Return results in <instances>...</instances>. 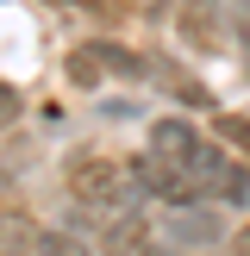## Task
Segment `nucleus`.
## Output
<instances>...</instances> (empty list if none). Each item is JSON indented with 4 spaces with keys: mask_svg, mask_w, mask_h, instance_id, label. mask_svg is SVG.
<instances>
[{
    "mask_svg": "<svg viewBox=\"0 0 250 256\" xmlns=\"http://www.w3.org/2000/svg\"><path fill=\"white\" fill-rule=\"evenodd\" d=\"M150 238H156V232H150V219H144V212H138V206H119V212H106L100 250H106V256H138Z\"/></svg>",
    "mask_w": 250,
    "mask_h": 256,
    "instance_id": "obj_6",
    "label": "nucleus"
},
{
    "mask_svg": "<svg viewBox=\"0 0 250 256\" xmlns=\"http://www.w3.org/2000/svg\"><path fill=\"white\" fill-rule=\"evenodd\" d=\"M62 75H69V88H82V94H94V88H106V69H100V56L88 44H75L69 56H62Z\"/></svg>",
    "mask_w": 250,
    "mask_h": 256,
    "instance_id": "obj_10",
    "label": "nucleus"
},
{
    "mask_svg": "<svg viewBox=\"0 0 250 256\" xmlns=\"http://www.w3.org/2000/svg\"><path fill=\"white\" fill-rule=\"evenodd\" d=\"M144 150H150L156 162H169V169H182V175H188V162H194L200 150H206V132H200V125L188 119V112H162V119L150 125Z\"/></svg>",
    "mask_w": 250,
    "mask_h": 256,
    "instance_id": "obj_4",
    "label": "nucleus"
},
{
    "mask_svg": "<svg viewBox=\"0 0 250 256\" xmlns=\"http://www.w3.org/2000/svg\"><path fill=\"white\" fill-rule=\"evenodd\" d=\"M225 256H250V225H244V232H232V238H225Z\"/></svg>",
    "mask_w": 250,
    "mask_h": 256,
    "instance_id": "obj_16",
    "label": "nucleus"
},
{
    "mask_svg": "<svg viewBox=\"0 0 250 256\" xmlns=\"http://www.w3.org/2000/svg\"><path fill=\"white\" fill-rule=\"evenodd\" d=\"M169 6H175V0H138V12H150V19H162Z\"/></svg>",
    "mask_w": 250,
    "mask_h": 256,
    "instance_id": "obj_17",
    "label": "nucleus"
},
{
    "mask_svg": "<svg viewBox=\"0 0 250 256\" xmlns=\"http://www.w3.org/2000/svg\"><path fill=\"white\" fill-rule=\"evenodd\" d=\"M232 50H238V62H244V82H250V6H232Z\"/></svg>",
    "mask_w": 250,
    "mask_h": 256,
    "instance_id": "obj_13",
    "label": "nucleus"
},
{
    "mask_svg": "<svg viewBox=\"0 0 250 256\" xmlns=\"http://www.w3.org/2000/svg\"><path fill=\"white\" fill-rule=\"evenodd\" d=\"M19 112H25V100H19V94H12V88H6V82H0V132H6V125H12V119H19Z\"/></svg>",
    "mask_w": 250,
    "mask_h": 256,
    "instance_id": "obj_14",
    "label": "nucleus"
},
{
    "mask_svg": "<svg viewBox=\"0 0 250 256\" xmlns=\"http://www.w3.org/2000/svg\"><path fill=\"white\" fill-rule=\"evenodd\" d=\"M188 188L212 206H250V162L232 156L219 138H206V150L188 162Z\"/></svg>",
    "mask_w": 250,
    "mask_h": 256,
    "instance_id": "obj_1",
    "label": "nucleus"
},
{
    "mask_svg": "<svg viewBox=\"0 0 250 256\" xmlns=\"http://www.w3.org/2000/svg\"><path fill=\"white\" fill-rule=\"evenodd\" d=\"M0 250L6 256H38V225L25 212H0Z\"/></svg>",
    "mask_w": 250,
    "mask_h": 256,
    "instance_id": "obj_11",
    "label": "nucleus"
},
{
    "mask_svg": "<svg viewBox=\"0 0 250 256\" xmlns=\"http://www.w3.org/2000/svg\"><path fill=\"white\" fill-rule=\"evenodd\" d=\"M169 238L175 250H225V212L212 206V200H188V206H169Z\"/></svg>",
    "mask_w": 250,
    "mask_h": 256,
    "instance_id": "obj_3",
    "label": "nucleus"
},
{
    "mask_svg": "<svg viewBox=\"0 0 250 256\" xmlns=\"http://www.w3.org/2000/svg\"><path fill=\"white\" fill-rule=\"evenodd\" d=\"M169 19L188 50H225V0H175Z\"/></svg>",
    "mask_w": 250,
    "mask_h": 256,
    "instance_id": "obj_5",
    "label": "nucleus"
},
{
    "mask_svg": "<svg viewBox=\"0 0 250 256\" xmlns=\"http://www.w3.org/2000/svg\"><path fill=\"white\" fill-rule=\"evenodd\" d=\"M0 256H6V250H0Z\"/></svg>",
    "mask_w": 250,
    "mask_h": 256,
    "instance_id": "obj_18",
    "label": "nucleus"
},
{
    "mask_svg": "<svg viewBox=\"0 0 250 256\" xmlns=\"http://www.w3.org/2000/svg\"><path fill=\"white\" fill-rule=\"evenodd\" d=\"M150 88H162V94H182L188 106H212V94H206V88H200L188 69H175L169 56H150Z\"/></svg>",
    "mask_w": 250,
    "mask_h": 256,
    "instance_id": "obj_8",
    "label": "nucleus"
},
{
    "mask_svg": "<svg viewBox=\"0 0 250 256\" xmlns=\"http://www.w3.org/2000/svg\"><path fill=\"white\" fill-rule=\"evenodd\" d=\"M69 200L88 212H119L125 200H132V175H125V162L100 156V150H88V156L69 162Z\"/></svg>",
    "mask_w": 250,
    "mask_h": 256,
    "instance_id": "obj_2",
    "label": "nucleus"
},
{
    "mask_svg": "<svg viewBox=\"0 0 250 256\" xmlns=\"http://www.w3.org/2000/svg\"><path fill=\"white\" fill-rule=\"evenodd\" d=\"M212 132H219V144L232 150V156H238V150H250V119H238V112H219Z\"/></svg>",
    "mask_w": 250,
    "mask_h": 256,
    "instance_id": "obj_12",
    "label": "nucleus"
},
{
    "mask_svg": "<svg viewBox=\"0 0 250 256\" xmlns=\"http://www.w3.org/2000/svg\"><path fill=\"white\" fill-rule=\"evenodd\" d=\"M50 6H62V12H82V19H100V12H106V0H50Z\"/></svg>",
    "mask_w": 250,
    "mask_h": 256,
    "instance_id": "obj_15",
    "label": "nucleus"
},
{
    "mask_svg": "<svg viewBox=\"0 0 250 256\" xmlns=\"http://www.w3.org/2000/svg\"><path fill=\"white\" fill-rule=\"evenodd\" d=\"M88 50L100 56L106 82H150V56H144V50L119 44V38H88Z\"/></svg>",
    "mask_w": 250,
    "mask_h": 256,
    "instance_id": "obj_7",
    "label": "nucleus"
},
{
    "mask_svg": "<svg viewBox=\"0 0 250 256\" xmlns=\"http://www.w3.org/2000/svg\"><path fill=\"white\" fill-rule=\"evenodd\" d=\"M38 256H100V244L75 238L69 225H38Z\"/></svg>",
    "mask_w": 250,
    "mask_h": 256,
    "instance_id": "obj_9",
    "label": "nucleus"
}]
</instances>
